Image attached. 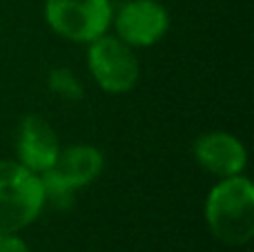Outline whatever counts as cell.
<instances>
[{
    "instance_id": "1",
    "label": "cell",
    "mask_w": 254,
    "mask_h": 252,
    "mask_svg": "<svg viewBox=\"0 0 254 252\" xmlns=\"http://www.w3.org/2000/svg\"><path fill=\"white\" fill-rule=\"evenodd\" d=\"M205 217L212 235L223 244L241 246L254 235V188L241 174L225 177L212 188L205 203Z\"/></svg>"
},
{
    "instance_id": "7",
    "label": "cell",
    "mask_w": 254,
    "mask_h": 252,
    "mask_svg": "<svg viewBox=\"0 0 254 252\" xmlns=\"http://www.w3.org/2000/svg\"><path fill=\"white\" fill-rule=\"evenodd\" d=\"M58 136L40 116H25L18 132V156L20 165L31 172H47L58 159Z\"/></svg>"
},
{
    "instance_id": "6",
    "label": "cell",
    "mask_w": 254,
    "mask_h": 252,
    "mask_svg": "<svg viewBox=\"0 0 254 252\" xmlns=\"http://www.w3.org/2000/svg\"><path fill=\"white\" fill-rule=\"evenodd\" d=\"M167 11L156 0H131L123 4L116 16L119 38L129 47H149L158 43L167 31Z\"/></svg>"
},
{
    "instance_id": "5",
    "label": "cell",
    "mask_w": 254,
    "mask_h": 252,
    "mask_svg": "<svg viewBox=\"0 0 254 252\" xmlns=\"http://www.w3.org/2000/svg\"><path fill=\"white\" fill-rule=\"evenodd\" d=\"M89 71L96 83L110 94H123L138 83V61L127 43L114 36L92 40L87 54Z\"/></svg>"
},
{
    "instance_id": "9",
    "label": "cell",
    "mask_w": 254,
    "mask_h": 252,
    "mask_svg": "<svg viewBox=\"0 0 254 252\" xmlns=\"http://www.w3.org/2000/svg\"><path fill=\"white\" fill-rule=\"evenodd\" d=\"M49 87L52 92H56L58 96L69 98V101H80L83 98V87L76 80V76L71 74L69 69H54L52 76H49Z\"/></svg>"
},
{
    "instance_id": "8",
    "label": "cell",
    "mask_w": 254,
    "mask_h": 252,
    "mask_svg": "<svg viewBox=\"0 0 254 252\" xmlns=\"http://www.w3.org/2000/svg\"><path fill=\"white\" fill-rule=\"evenodd\" d=\"M194 154L207 172L219 174V177L241 174L248 161L243 143L225 132H212L201 136L194 143Z\"/></svg>"
},
{
    "instance_id": "10",
    "label": "cell",
    "mask_w": 254,
    "mask_h": 252,
    "mask_svg": "<svg viewBox=\"0 0 254 252\" xmlns=\"http://www.w3.org/2000/svg\"><path fill=\"white\" fill-rule=\"evenodd\" d=\"M0 252H29L27 246L13 235H0Z\"/></svg>"
},
{
    "instance_id": "3",
    "label": "cell",
    "mask_w": 254,
    "mask_h": 252,
    "mask_svg": "<svg viewBox=\"0 0 254 252\" xmlns=\"http://www.w3.org/2000/svg\"><path fill=\"white\" fill-rule=\"evenodd\" d=\"M47 22L56 34L76 43L101 38L112 22L110 0H47Z\"/></svg>"
},
{
    "instance_id": "2",
    "label": "cell",
    "mask_w": 254,
    "mask_h": 252,
    "mask_svg": "<svg viewBox=\"0 0 254 252\" xmlns=\"http://www.w3.org/2000/svg\"><path fill=\"white\" fill-rule=\"evenodd\" d=\"M45 205V188L36 172L13 161H0V235L27 228Z\"/></svg>"
},
{
    "instance_id": "4",
    "label": "cell",
    "mask_w": 254,
    "mask_h": 252,
    "mask_svg": "<svg viewBox=\"0 0 254 252\" xmlns=\"http://www.w3.org/2000/svg\"><path fill=\"white\" fill-rule=\"evenodd\" d=\"M103 154L92 145H71L58 152V159L40 179L45 188V199L54 203H69L71 192L85 188L101 174Z\"/></svg>"
}]
</instances>
